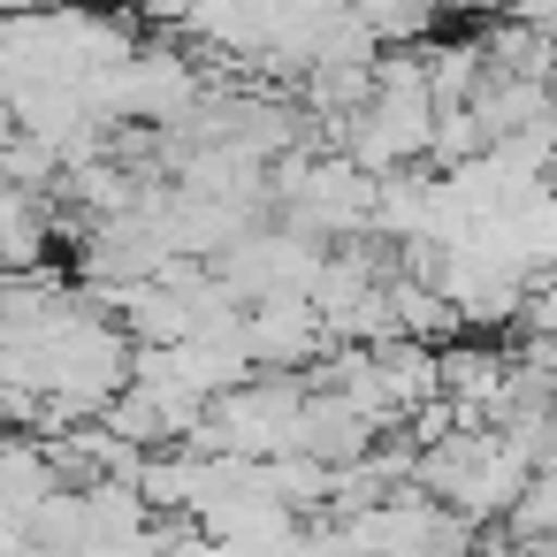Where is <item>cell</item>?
<instances>
[{
	"mask_svg": "<svg viewBox=\"0 0 557 557\" xmlns=\"http://www.w3.org/2000/svg\"><path fill=\"white\" fill-rule=\"evenodd\" d=\"M549 527H557V473H527V488L504 504V519L488 534H504L527 557H549Z\"/></svg>",
	"mask_w": 557,
	"mask_h": 557,
	"instance_id": "6da1fadb",
	"label": "cell"
}]
</instances>
